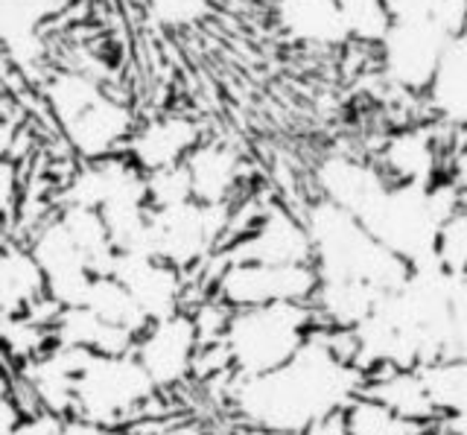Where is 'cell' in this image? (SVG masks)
Returning a JSON list of instances; mask_svg holds the SVG:
<instances>
[{"label": "cell", "instance_id": "1f68e13d", "mask_svg": "<svg viewBox=\"0 0 467 435\" xmlns=\"http://www.w3.org/2000/svg\"><path fill=\"white\" fill-rule=\"evenodd\" d=\"M438 264L450 272H467V205L444 223L438 237Z\"/></svg>", "mask_w": 467, "mask_h": 435}, {"label": "cell", "instance_id": "d6a6232c", "mask_svg": "<svg viewBox=\"0 0 467 435\" xmlns=\"http://www.w3.org/2000/svg\"><path fill=\"white\" fill-rule=\"evenodd\" d=\"M447 359H464L467 362V272L459 278L456 298H452Z\"/></svg>", "mask_w": 467, "mask_h": 435}, {"label": "cell", "instance_id": "4dcf8cb0", "mask_svg": "<svg viewBox=\"0 0 467 435\" xmlns=\"http://www.w3.org/2000/svg\"><path fill=\"white\" fill-rule=\"evenodd\" d=\"M208 0H146L150 21L158 24L161 30H182L193 26L208 16Z\"/></svg>", "mask_w": 467, "mask_h": 435}, {"label": "cell", "instance_id": "8fae6325", "mask_svg": "<svg viewBox=\"0 0 467 435\" xmlns=\"http://www.w3.org/2000/svg\"><path fill=\"white\" fill-rule=\"evenodd\" d=\"M202 351L199 327L193 313H175L161 322H150L138 337L135 357L146 374L152 377L158 391L179 388L196 374V359Z\"/></svg>", "mask_w": 467, "mask_h": 435}, {"label": "cell", "instance_id": "83f0119b", "mask_svg": "<svg viewBox=\"0 0 467 435\" xmlns=\"http://www.w3.org/2000/svg\"><path fill=\"white\" fill-rule=\"evenodd\" d=\"M4 342L9 359L26 366L44 351H50L47 342H53V327L33 316H9L4 318Z\"/></svg>", "mask_w": 467, "mask_h": 435}, {"label": "cell", "instance_id": "f1b7e54d", "mask_svg": "<svg viewBox=\"0 0 467 435\" xmlns=\"http://www.w3.org/2000/svg\"><path fill=\"white\" fill-rule=\"evenodd\" d=\"M345 12V21L350 26V36L362 45H379L389 33L391 18L383 6V0H336Z\"/></svg>", "mask_w": 467, "mask_h": 435}, {"label": "cell", "instance_id": "d590c367", "mask_svg": "<svg viewBox=\"0 0 467 435\" xmlns=\"http://www.w3.org/2000/svg\"><path fill=\"white\" fill-rule=\"evenodd\" d=\"M383 6H386V12H389L391 24H394V21L430 18V4H427V0H383Z\"/></svg>", "mask_w": 467, "mask_h": 435}, {"label": "cell", "instance_id": "7a4b0ae2", "mask_svg": "<svg viewBox=\"0 0 467 435\" xmlns=\"http://www.w3.org/2000/svg\"><path fill=\"white\" fill-rule=\"evenodd\" d=\"M462 208V191L450 179H438L427 187L394 181L383 172V179L359 202L354 216L412 269L438 260L441 228Z\"/></svg>", "mask_w": 467, "mask_h": 435}, {"label": "cell", "instance_id": "484cf974", "mask_svg": "<svg viewBox=\"0 0 467 435\" xmlns=\"http://www.w3.org/2000/svg\"><path fill=\"white\" fill-rule=\"evenodd\" d=\"M85 307L94 316H99L106 325L129 330V333H135V337H140L146 325H150V318L143 316L138 301L131 298V293L114 278V274H97L91 284V293L85 298Z\"/></svg>", "mask_w": 467, "mask_h": 435}, {"label": "cell", "instance_id": "cb8c5ba5", "mask_svg": "<svg viewBox=\"0 0 467 435\" xmlns=\"http://www.w3.org/2000/svg\"><path fill=\"white\" fill-rule=\"evenodd\" d=\"M427 106L438 123L450 129H467V33L450 41L427 91Z\"/></svg>", "mask_w": 467, "mask_h": 435}, {"label": "cell", "instance_id": "4fadbf2b", "mask_svg": "<svg viewBox=\"0 0 467 435\" xmlns=\"http://www.w3.org/2000/svg\"><path fill=\"white\" fill-rule=\"evenodd\" d=\"M111 274L129 289L150 322H161L184 310V272L158 254H117Z\"/></svg>", "mask_w": 467, "mask_h": 435}, {"label": "cell", "instance_id": "60d3db41", "mask_svg": "<svg viewBox=\"0 0 467 435\" xmlns=\"http://www.w3.org/2000/svg\"><path fill=\"white\" fill-rule=\"evenodd\" d=\"M237 435H272V432H263V430H252V427H245L243 432H237Z\"/></svg>", "mask_w": 467, "mask_h": 435}, {"label": "cell", "instance_id": "ab89813d", "mask_svg": "<svg viewBox=\"0 0 467 435\" xmlns=\"http://www.w3.org/2000/svg\"><path fill=\"white\" fill-rule=\"evenodd\" d=\"M430 435H462V432H452V430H447V427H435Z\"/></svg>", "mask_w": 467, "mask_h": 435}, {"label": "cell", "instance_id": "8d00e7d4", "mask_svg": "<svg viewBox=\"0 0 467 435\" xmlns=\"http://www.w3.org/2000/svg\"><path fill=\"white\" fill-rule=\"evenodd\" d=\"M58 435H114L109 427H99V424H91V420H82V418H67Z\"/></svg>", "mask_w": 467, "mask_h": 435}, {"label": "cell", "instance_id": "52a82bcc", "mask_svg": "<svg viewBox=\"0 0 467 435\" xmlns=\"http://www.w3.org/2000/svg\"><path fill=\"white\" fill-rule=\"evenodd\" d=\"M231 225V205H204L190 199L172 208H152V252L182 272L196 269L223 249Z\"/></svg>", "mask_w": 467, "mask_h": 435}, {"label": "cell", "instance_id": "ffe728a7", "mask_svg": "<svg viewBox=\"0 0 467 435\" xmlns=\"http://www.w3.org/2000/svg\"><path fill=\"white\" fill-rule=\"evenodd\" d=\"M47 298V278H44L36 254L18 243H6L4 260H0V310H4V318L33 313Z\"/></svg>", "mask_w": 467, "mask_h": 435}, {"label": "cell", "instance_id": "3957f363", "mask_svg": "<svg viewBox=\"0 0 467 435\" xmlns=\"http://www.w3.org/2000/svg\"><path fill=\"white\" fill-rule=\"evenodd\" d=\"M304 225L313 243V266L318 281H359L379 293H394L409 274V266L391 254L354 213L327 199H316L304 211Z\"/></svg>", "mask_w": 467, "mask_h": 435}, {"label": "cell", "instance_id": "30bf717a", "mask_svg": "<svg viewBox=\"0 0 467 435\" xmlns=\"http://www.w3.org/2000/svg\"><path fill=\"white\" fill-rule=\"evenodd\" d=\"M316 286V266L234 264L216 278V298L225 301L231 310H245L281 301H313Z\"/></svg>", "mask_w": 467, "mask_h": 435}, {"label": "cell", "instance_id": "9a60e30c", "mask_svg": "<svg viewBox=\"0 0 467 435\" xmlns=\"http://www.w3.org/2000/svg\"><path fill=\"white\" fill-rule=\"evenodd\" d=\"M91 357L79 347L50 345L33 362L21 368V383L33 391L36 409H47L53 415L73 418V403H77V377Z\"/></svg>", "mask_w": 467, "mask_h": 435}, {"label": "cell", "instance_id": "5b68a950", "mask_svg": "<svg viewBox=\"0 0 467 435\" xmlns=\"http://www.w3.org/2000/svg\"><path fill=\"white\" fill-rule=\"evenodd\" d=\"M318 327V316L310 301H281L234 310L223 337L234 377H260L286 366L301 354V347Z\"/></svg>", "mask_w": 467, "mask_h": 435}, {"label": "cell", "instance_id": "e575fe53", "mask_svg": "<svg viewBox=\"0 0 467 435\" xmlns=\"http://www.w3.org/2000/svg\"><path fill=\"white\" fill-rule=\"evenodd\" d=\"M65 420L67 418L53 415L47 409H33V412H26V418L9 435H58Z\"/></svg>", "mask_w": 467, "mask_h": 435}, {"label": "cell", "instance_id": "277c9868", "mask_svg": "<svg viewBox=\"0 0 467 435\" xmlns=\"http://www.w3.org/2000/svg\"><path fill=\"white\" fill-rule=\"evenodd\" d=\"M44 99L70 150L85 164L126 152L138 129L135 114L123 99L111 97L97 77L82 74V70L50 74L44 79Z\"/></svg>", "mask_w": 467, "mask_h": 435}, {"label": "cell", "instance_id": "6da1fadb", "mask_svg": "<svg viewBox=\"0 0 467 435\" xmlns=\"http://www.w3.org/2000/svg\"><path fill=\"white\" fill-rule=\"evenodd\" d=\"M365 388V374L333 347L318 327L296 359L260 377L228 380V403L245 427L296 435L342 415Z\"/></svg>", "mask_w": 467, "mask_h": 435}, {"label": "cell", "instance_id": "d6986e66", "mask_svg": "<svg viewBox=\"0 0 467 435\" xmlns=\"http://www.w3.org/2000/svg\"><path fill=\"white\" fill-rule=\"evenodd\" d=\"M362 395L379 400L383 406H389L391 412L415 420V424L438 427V420H441L418 368H386V371L368 374L365 377Z\"/></svg>", "mask_w": 467, "mask_h": 435}, {"label": "cell", "instance_id": "9c48e42d", "mask_svg": "<svg viewBox=\"0 0 467 435\" xmlns=\"http://www.w3.org/2000/svg\"><path fill=\"white\" fill-rule=\"evenodd\" d=\"M234 264H263V266H313V243L304 220L289 213L284 205H269L260 211V220L248 228V234L219 249L208 266L219 274ZM216 274V278H219Z\"/></svg>", "mask_w": 467, "mask_h": 435}, {"label": "cell", "instance_id": "d4e9b609", "mask_svg": "<svg viewBox=\"0 0 467 435\" xmlns=\"http://www.w3.org/2000/svg\"><path fill=\"white\" fill-rule=\"evenodd\" d=\"M427 391L435 403L438 427L467 435V362L464 359H438L432 366L418 368Z\"/></svg>", "mask_w": 467, "mask_h": 435}, {"label": "cell", "instance_id": "4316f807", "mask_svg": "<svg viewBox=\"0 0 467 435\" xmlns=\"http://www.w3.org/2000/svg\"><path fill=\"white\" fill-rule=\"evenodd\" d=\"M345 427L350 435H430L435 427L415 424V420L400 418L379 400L359 395L345 409Z\"/></svg>", "mask_w": 467, "mask_h": 435}, {"label": "cell", "instance_id": "f546056e", "mask_svg": "<svg viewBox=\"0 0 467 435\" xmlns=\"http://www.w3.org/2000/svg\"><path fill=\"white\" fill-rule=\"evenodd\" d=\"M146 191H150L152 208H172V205H182V202H190L193 199V187H190L187 164L146 172Z\"/></svg>", "mask_w": 467, "mask_h": 435}, {"label": "cell", "instance_id": "836d02e7", "mask_svg": "<svg viewBox=\"0 0 467 435\" xmlns=\"http://www.w3.org/2000/svg\"><path fill=\"white\" fill-rule=\"evenodd\" d=\"M430 18L441 24L450 36L467 33V0H427Z\"/></svg>", "mask_w": 467, "mask_h": 435}, {"label": "cell", "instance_id": "44dd1931", "mask_svg": "<svg viewBox=\"0 0 467 435\" xmlns=\"http://www.w3.org/2000/svg\"><path fill=\"white\" fill-rule=\"evenodd\" d=\"M53 345L79 347L88 354H131L138 337L129 330L111 327L85 307H62L53 322Z\"/></svg>", "mask_w": 467, "mask_h": 435}, {"label": "cell", "instance_id": "74e56055", "mask_svg": "<svg viewBox=\"0 0 467 435\" xmlns=\"http://www.w3.org/2000/svg\"><path fill=\"white\" fill-rule=\"evenodd\" d=\"M450 181L462 191V199H464V205H467V150H462L456 158H452V164H450Z\"/></svg>", "mask_w": 467, "mask_h": 435}, {"label": "cell", "instance_id": "5bb4252c", "mask_svg": "<svg viewBox=\"0 0 467 435\" xmlns=\"http://www.w3.org/2000/svg\"><path fill=\"white\" fill-rule=\"evenodd\" d=\"M67 6V0H0V38H4L6 62L33 77L41 67L47 45L44 24L53 21Z\"/></svg>", "mask_w": 467, "mask_h": 435}, {"label": "cell", "instance_id": "7c38bea8", "mask_svg": "<svg viewBox=\"0 0 467 435\" xmlns=\"http://www.w3.org/2000/svg\"><path fill=\"white\" fill-rule=\"evenodd\" d=\"M29 252L44 269L47 293L58 307H82L97 272L91 269V260L82 252V245L73 240L62 216L47 220L36 231Z\"/></svg>", "mask_w": 467, "mask_h": 435}, {"label": "cell", "instance_id": "e0dca14e", "mask_svg": "<svg viewBox=\"0 0 467 435\" xmlns=\"http://www.w3.org/2000/svg\"><path fill=\"white\" fill-rule=\"evenodd\" d=\"M272 16L289 41L304 47H348L354 36L336 0H272Z\"/></svg>", "mask_w": 467, "mask_h": 435}, {"label": "cell", "instance_id": "ac0fdd59", "mask_svg": "<svg viewBox=\"0 0 467 435\" xmlns=\"http://www.w3.org/2000/svg\"><path fill=\"white\" fill-rule=\"evenodd\" d=\"M187 172L193 199L204 205H231L237 184L243 179L240 152L225 140H202L187 155Z\"/></svg>", "mask_w": 467, "mask_h": 435}, {"label": "cell", "instance_id": "7402d4cb", "mask_svg": "<svg viewBox=\"0 0 467 435\" xmlns=\"http://www.w3.org/2000/svg\"><path fill=\"white\" fill-rule=\"evenodd\" d=\"M441 170V152L432 129H403L383 147V172L394 181L435 184Z\"/></svg>", "mask_w": 467, "mask_h": 435}, {"label": "cell", "instance_id": "2e32d148", "mask_svg": "<svg viewBox=\"0 0 467 435\" xmlns=\"http://www.w3.org/2000/svg\"><path fill=\"white\" fill-rule=\"evenodd\" d=\"M202 143V126L187 114H158L135 129L126 155L143 172L184 164L187 155Z\"/></svg>", "mask_w": 467, "mask_h": 435}, {"label": "cell", "instance_id": "f35d334b", "mask_svg": "<svg viewBox=\"0 0 467 435\" xmlns=\"http://www.w3.org/2000/svg\"><path fill=\"white\" fill-rule=\"evenodd\" d=\"M296 435H350V432H348V427H345V412H342V415L321 420V424H316V427H310V430H304V432H296Z\"/></svg>", "mask_w": 467, "mask_h": 435}, {"label": "cell", "instance_id": "8992f818", "mask_svg": "<svg viewBox=\"0 0 467 435\" xmlns=\"http://www.w3.org/2000/svg\"><path fill=\"white\" fill-rule=\"evenodd\" d=\"M158 386L146 374L140 359L131 354H91L77 377L73 418L114 427L150 403Z\"/></svg>", "mask_w": 467, "mask_h": 435}, {"label": "cell", "instance_id": "603a6c76", "mask_svg": "<svg viewBox=\"0 0 467 435\" xmlns=\"http://www.w3.org/2000/svg\"><path fill=\"white\" fill-rule=\"evenodd\" d=\"M386 293H379L371 284L359 281H318L313 295V310L318 325L327 330H354L368 318Z\"/></svg>", "mask_w": 467, "mask_h": 435}, {"label": "cell", "instance_id": "ba28073f", "mask_svg": "<svg viewBox=\"0 0 467 435\" xmlns=\"http://www.w3.org/2000/svg\"><path fill=\"white\" fill-rule=\"evenodd\" d=\"M452 38L456 36H450L432 18L394 21L377 45L383 79L398 91L427 94Z\"/></svg>", "mask_w": 467, "mask_h": 435}]
</instances>
